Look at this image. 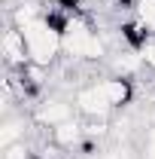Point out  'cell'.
<instances>
[{
	"label": "cell",
	"mask_w": 155,
	"mask_h": 159,
	"mask_svg": "<svg viewBox=\"0 0 155 159\" xmlns=\"http://www.w3.org/2000/svg\"><path fill=\"white\" fill-rule=\"evenodd\" d=\"M73 104H76V113H82L85 119H107L113 104L103 92V83H88V86H79L76 95H73Z\"/></svg>",
	"instance_id": "obj_1"
},
{
	"label": "cell",
	"mask_w": 155,
	"mask_h": 159,
	"mask_svg": "<svg viewBox=\"0 0 155 159\" xmlns=\"http://www.w3.org/2000/svg\"><path fill=\"white\" fill-rule=\"evenodd\" d=\"M76 116V104L67 98H49L37 104V113H34V122H37L40 129H55L61 122H67V119Z\"/></svg>",
	"instance_id": "obj_2"
},
{
	"label": "cell",
	"mask_w": 155,
	"mask_h": 159,
	"mask_svg": "<svg viewBox=\"0 0 155 159\" xmlns=\"http://www.w3.org/2000/svg\"><path fill=\"white\" fill-rule=\"evenodd\" d=\"M3 61H6V67H24V64H31L27 40L21 34V28H15V25H6V31H3Z\"/></svg>",
	"instance_id": "obj_3"
},
{
	"label": "cell",
	"mask_w": 155,
	"mask_h": 159,
	"mask_svg": "<svg viewBox=\"0 0 155 159\" xmlns=\"http://www.w3.org/2000/svg\"><path fill=\"white\" fill-rule=\"evenodd\" d=\"M100 83H103V92H107V98L113 104V110H122V107H128L134 101V83H131V77H107Z\"/></svg>",
	"instance_id": "obj_4"
},
{
	"label": "cell",
	"mask_w": 155,
	"mask_h": 159,
	"mask_svg": "<svg viewBox=\"0 0 155 159\" xmlns=\"http://www.w3.org/2000/svg\"><path fill=\"white\" fill-rule=\"evenodd\" d=\"M49 138L55 141L58 147H64V150L82 147V141H85V129H82V119H76V116H73V119H67V122H61V125H55Z\"/></svg>",
	"instance_id": "obj_5"
},
{
	"label": "cell",
	"mask_w": 155,
	"mask_h": 159,
	"mask_svg": "<svg viewBox=\"0 0 155 159\" xmlns=\"http://www.w3.org/2000/svg\"><path fill=\"white\" fill-rule=\"evenodd\" d=\"M15 141H24V116H12L6 113L3 119V135H0V147H9Z\"/></svg>",
	"instance_id": "obj_6"
},
{
	"label": "cell",
	"mask_w": 155,
	"mask_h": 159,
	"mask_svg": "<svg viewBox=\"0 0 155 159\" xmlns=\"http://www.w3.org/2000/svg\"><path fill=\"white\" fill-rule=\"evenodd\" d=\"M134 16H137V19H140V21H143V25H146V28L155 34V0H137Z\"/></svg>",
	"instance_id": "obj_7"
},
{
	"label": "cell",
	"mask_w": 155,
	"mask_h": 159,
	"mask_svg": "<svg viewBox=\"0 0 155 159\" xmlns=\"http://www.w3.org/2000/svg\"><path fill=\"white\" fill-rule=\"evenodd\" d=\"M140 58H143V64H146V67H152V70H155V34H152V40L140 49Z\"/></svg>",
	"instance_id": "obj_8"
},
{
	"label": "cell",
	"mask_w": 155,
	"mask_h": 159,
	"mask_svg": "<svg viewBox=\"0 0 155 159\" xmlns=\"http://www.w3.org/2000/svg\"><path fill=\"white\" fill-rule=\"evenodd\" d=\"M146 153H152V156H155V125L146 129Z\"/></svg>",
	"instance_id": "obj_9"
},
{
	"label": "cell",
	"mask_w": 155,
	"mask_h": 159,
	"mask_svg": "<svg viewBox=\"0 0 155 159\" xmlns=\"http://www.w3.org/2000/svg\"><path fill=\"white\" fill-rule=\"evenodd\" d=\"M143 159H155V156H152V153H143Z\"/></svg>",
	"instance_id": "obj_10"
},
{
	"label": "cell",
	"mask_w": 155,
	"mask_h": 159,
	"mask_svg": "<svg viewBox=\"0 0 155 159\" xmlns=\"http://www.w3.org/2000/svg\"><path fill=\"white\" fill-rule=\"evenodd\" d=\"M3 3H12V0H3Z\"/></svg>",
	"instance_id": "obj_11"
}]
</instances>
